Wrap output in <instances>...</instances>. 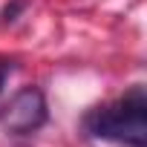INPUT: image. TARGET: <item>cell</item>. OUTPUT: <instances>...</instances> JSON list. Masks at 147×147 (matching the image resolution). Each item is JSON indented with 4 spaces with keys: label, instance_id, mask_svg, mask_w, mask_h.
I'll return each mask as SVG.
<instances>
[{
    "label": "cell",
    "instance_id": "6da1fadb",
    "mask_svg": "<svg viewBox=\"0 0 147 147\" xmlns=\"http://www.w3.org/2000/svg\"><path fill=\"white\" fill-rule=\"evenodd\" d=\"M84 136L121 147H147V92L133 84L121 98L90 110L81 121Z\"/></svg>",
    "mask_w": 147,
    "mask_h": 147
},
{
    "label": "cell",
    "instance_id": "277c9868",
    "mask_svg": "<svg viewBox=\"0 0 147 147\" xmlns=\"http://www.w3.org/2000/svg\"><path fill=\"white\" fill-rule=\"evenodd\" d=\"M15 69V63L12 61H0V92H3V87H6V78H9V72Z\"/></svg>",
    "mask_w": 147,
    "mask_h": 147
},
{
    "label": "cell",
    "instance_id": "7a4b0ae2",
    "mask_svg": "<svg viewBox=\"0 0 147 147\" xmlns=\"http://www.w3.org/2000/svg\"><path fill=\"white\" fill-rule=\"evenodd\" d=\"M49 121V104L40 87L18 90L0 110V127L9 136H32Z\"/></svg>",
    "mask_w": 147,
    "mask_h": 147
},
{
    "label": "cell",
    "instance_id": "3957f363",
    "mask_svg": "<svg viewBox=\"0 0 147 147\" xmlns=\"http://www.w3.org/2000/svg\"><path fill=\"white\" fill-rule=\"evenodd\" d=\"M29 6V0H9V3L0 9V23H15Z\"/></svg>",
    "mask_w": 147,
    "mask_h": 147
}]
</instances>
